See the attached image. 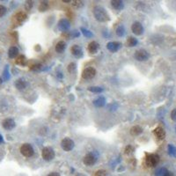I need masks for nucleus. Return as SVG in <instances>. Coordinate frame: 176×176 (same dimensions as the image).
<instances>
[{"label":"nucleus","mask_w":176,"mask_h":176,"mask_svg":"<svg viewBox=\"0 0 176 176\" xmlns=\"http://www.w3.org/2000/svg\"><path fill=\"white\" fill-rule=\"evenodd\" d=\"M93 15H94V18L98 20V21H100V22H107V21H108L109 20H110V18H109V15H108V13L107 12V11L103 8V7H101V6H95L94 8H93Z\"/></svg>","instance_id":"1"},{"label":"nucleus","mask_w":176,"mask_h":176,"mask_svg":"<svg viewBox=\"0 0 176 176\" xmlns=\"http://www.w3.org/2000/svg\"><path fill=\"white\" fill-rule=\"evenodd\" d=\"M97 159H98V153L96 151H91L84 157L83 162L85 166L91 167L97 162Z\"/></svg>","instance_id":"2"},{"label":"nucleus","mask_w":176,"mask_h":176,"mask_svg":"<svg viewBox=\"0 0 176 176\" xmlns=\"http://www.w3.org/2000/svg\"><path fill=\"white\" fill-rule=\"evenodd\" d=\"M159 162V156L155 153L147 154L145 158V163L148 167H156Z\"/></svg>","instance_id":"3"},{"label":"nucleus","mask_w":176,"mask_h":176,"mask_svg":"<svg viewBox=\"0 0 176 176\" xmlns=\"http://www.w3.org/2000/svg\"><path fill=\"white\" fill-rule=\"evenodd\" d=\"M42 158L46 161H50L52 159H54L56 154H55V151L54 150L51 148V147H44L42 149Z\"/></svg>","instance_id":"4"},{"label":"nucleus","mask_w":176,"mask_h":176,"mask_svg":"<svg viewBox=\"0 0 176 176\" xmlns=\"http://www.w3.org/2000/svg\"><path fill=\"white\" fill-rule=\"evenodd\" d=\"M20 153L26 158H30L34 155V150L30 144H24L20 147Z\"/></svg>","instance_id":"5"},{"label":"nucleus","mask_w":176,"mask_h":176,"mask_svg":"<svg viewBox=\"0 0 176 176\" xmlns=\"http://www.w3.org/2000/svg\"><path fill=\"white\" fill-rule=\"evenodd\" d=\"M61 146L63 148V150L65 151H72L74 146H75V144H74V141L69 137H65L62 140L61 142Z\"/></svg>","instance_id":"6"},{"label":"nucleus","mask_w":176,"mask_h":176,"mask_svg":"<svg viewBox=\"0 0 176 176\" xmlns=\"http://www.w3.org/2000/svg\"><path fill=\"white\" fill-rule=\"evenodd\" d=\"M136 60L139 61V62H142V61H146L149 59L150 57V54L145 50H138L135 52V55H134Z\"/></svg>","instance_id":"7"},{"label":"nucleus","mask_w":176,"mask_h":176,"mask_svg":"<svg viewBox=\"0 0 176 176\" xmlns=\"http://www.w3.org/2000/svg\"><path fill=\"white\" fill-rule=\"evenodd\" d=\"M95 75H96V70L93 67H87L82 72L83 78L84 79H86V80L93 79L95 77Z\"/></svg>","instance_id":"8"},{"label":"nucleus","mask_w":176,"mask_h":176,"mask_svg":"<svg viewBox=\"0 0 176 176\" xmlns=\"http://www.w3.org/2000/svg\"><path fill=\"white\" fill-rule=\"evenodd\" d=\"M2 126L6 130H12V129H13L15 128L16 123H15V122H14L13 119H12V118H6V119H4L3 121Z\"/></svg>","instance_id":"9"},{"label":"nucleus","mask_w":176,"mask_h":176,"mask_svg":"<svg viewBox=\"0 0 176 176\" xmlns=\"http://www.w3.org/2000/svg\"><path fill=\"white\" fill-rule=\"evenodd\" d=\"M57 26L59 28V30H61L62 32H66L70 29L71 27V23L67 19H62L59 20Z\"/></svg>","instance_id":"10"},{"label":"nucleus","mask_w":176,"mask_h":176,"mask_svg":"<svg viewBox=\"0 0 176 176\" xmlns=\"http://www.w3.org/2000/svg\"><path fill=\"white\" fill-rule=\"evenodd\" d=\"M131 30L136 35H141L144 33V27L142 24L138 21H136L131 26Z\"/></svg>","instance_id":"11"},{"label":"nucleus","mask_w":176,"mask_h":176,"mask_svg":"<svg viewBox=\"0 0 176 176\" xmlns=\"http://www.w3.org/2000/svg\"><path fill=\"white\" fill-rule=\"evenodd\" d=\"M122 48V43L118 42H110L107 44V49L111 52H117Z\"/></svg>","instance_id":"12"},{"label":"nucleus","mask_w":176,"mask_h":176,"mask_svg":"<svg viewBox=\"0 0 176 176\" xmlns=\"http://www.w3.org/2000/svg\"><path fill=\"white\" fill-rule=\"evenodd\" d=\"M71 52L77 58H80L83 56V50L79 45H77V44L73 45L71 49Z\"/></svg>","instance_id":"13"},{"label":"nucleus","mask_w":176,"mask_h":176,"mask_svg":"<svg viewBox=\"0 0 176 176\" xmlns=\"http://www.w3.org/2000/svg\"><path fill=\"white\" fill-rule=\"evenodd\" d=\"M153 134L155 135V137L159 139V140H163L166 137V131L163 128L161 127H158L153 130Z\"/></svg>","instance_id":"14"},{"label":"nucleus","mask_w":176,"mask_h":176,"mask_svg":"<svg viewBox=\"0 0 176 176\" xmlns=\"http://www.w3.org/2000/svg\"><path fill=\"white\" fill-rule=\"evenodd\" d=\"M15 85V87L18 89V90H24L25 88H26V86L28 85L27 82L26 81L25 79L23 78H19L15 81L14 83Z\"/></svg>","instance_id":"15"},{"label":"nucleus","mask_w":176,"mask_h":176,"mask_svg":"<svg viewBox=\"0 0 176 176\" xmlns=\"http://www.w3.org/2000/svg\"><path fill=\"white\" fill-rule=\"evenodd\" d=\"M100 50V44L96 42H92L88 45V51L91 54H96Z\"/></svg>","instance_id":"16"},{"label":"nucleus","mask_w":176,"mask_h":176,"mask_svg":"<svg viewBox=\"0 0 176 176\" xmlns=\"http://www.w3.org/2000/svg\"><path fill=\"white\" fill-rule=\"evenodd\" d=\"M143 133V129L138 125L133 126L131 129H130V135L131 136H134V137H137V136H139Z\"/></svg>","instance_id":"17"},{"label":"nucleus","mask_w":176,"mask_h":176,"mask_svg":"<svg viewBox=\"0 0 176 176\" xmlns=\"http://www.w3.org/2000/svg\"><path fill=\"white\" fill-rule=\"evenodd\" d=\"M26 14L25 12H18V13L14 16V20H15V21H16L18 24L22 23L24 20H26Z\"/></svg>","instance_id":"18"},{"label":"nucleus","mask_w":176,"mask_h":176,"mask_svg":"<svg viewBox=\"0 0 176 176\" xmlns=\"http://www.w3.org/2000/svg\"><path fill=\"white\" fill-rule=\"evenodd\" d=\"M111 4L115 10H118V11L123 9V7H124V4L121 0H113V1H111Z\"/></svg>","instance_id":"19"},{"label":"nucleus","mask_w":176,"mask_h":176,"mask_svg":"<svg viewBox=\"0 0 176 176\" xmlns=\"http://www.w3.org/2000/svg\"><path fill=\"white\" fill-rule=\"evenodd\" d=\"M19 56V49L15 46H12L8 50V56L10 58H15Z\"/></svg>","instance_id":"20"},{"label":"nucleus","mask_w":176,"mask_h":176,"mask_svg":"<svg viewBox=\"0 0 176 176\" xmlns=\"http://www.w3.org/2000/svg\"><path fill=\"white\" fill-rule=\"evenodd\" d=\"M65 49H66V43L64 41L58 42L56 45V51L57 53H60V54L63 53L64 51L65 50Z\"/></svg>","instance_id":"21"},{"label":"nucleus","mask_w":176,"mask_h":176,"mask_svg":"<svg viewBox=\"0 0 176 176\" xmlns=\"http://www.w3.org/2000/svg\"><path fill=\"white\" fill-rule=\"evenodd\" d=\"M93 105L97 107H102L106 105V99L103 96H100L98 99L93 101Z\"/></svg>","instance_id":"22"},{"label":"nucleus","mask_w":176,"mask_h":176,"mask_svg":"<svg viewBox=\"0 0 176 176\" xmlns=\"http://www.w3.org/2000/svg\"><path fill=\"white\" fill-rule=\"evenodd\" d=\"M15 63H16V64H18V65L25 66L26 64V63H27V59H26V57L25 56L20 55V56H19L16 58Z\"/></svg>","instance_id":"23"},{"label":"nucleus","mask_w":176,"mask_h":176,"mask_svg":"<svg viewBox=\"0 0 176 176\" xmlns=\"http://www.w3.org/2000/svg\"><path fill=\"white\" fill-rule=\"evenodd\" d=\"M137 43H138V41H137V39H136L135 37L130 36V37H129V38L127 39V46H128V47H130V48L135 47V46L137 45Z\"/></svg>","instance_id":"24"},{"label":"nucleus","mask_w":176,"mask_h":176,"mask_svg":"<svg viewBox=\"0 0 176 176\" xmlns=\"http://www.w3.org/2000/svg\"><path fill=\"white\" fill-rule=\"evenodd\" d=\"M168 173H169V171L166 167H160L156 171L155 176H167Z\"/></svg>","instance_id":"25"},{"label":"nucleus","mask_w":176,"mask_h":176,"mask_svg":"<svg viewBox=\"0 0 176 176\" xmlns=\"http://www.w3.org/2000/svg\"><path fill=\"white\" fill-rule=\"evenodd\" d=\"M125 32H126L125 27H124V26H123V25L119 26L116 28V31H115L116 34H117L119 37H123V36H124Z\"/></svg>","instance_id":"26"},{"label":"nucleus","mask_w":176,"mask_h":176,"mask_svg":"<svg viewBox=\"0 0 176 176\" xmlns=\"http://www.w3.org/2000/svg\"><path fill=\"white\" fill-rule=\"evenodd\" d=\"M88 91H90L92 93H101L104 91V89L100 86H90V87H88Z\"/></svg>","instance_id":"27"},{"label":"nucleus","mask_w":176,"mask_h":176,"mask_svg":"<svg viewBox=\"0 0 176 176\" xmlns=\"http://www.w3.org/2000/svg\"><path fill=\"white\" fill-rule=\"evenodd\" d=\"M80 31L82 32V34H84V36L86 37V38H92V37L93 36V33H92L91 31L85 29V27H81V28H80Z\"/></svg>","instance_id":"28"},{"label":"nucleus","mask_w":176,"mask_h":176,"mask_svg":"<svg viewBox=\"0 0 176 176\" xmlns=\"http://www.w3.org/2000/svg\"><path fill=\"white\" fill-rule=\"evenodd\" d=\"M3 79L4 81H7L10 79V73H9V66L8 65H5L4 67V72H3Z\"/></svg>","instance_id":"29"},{"label":"nucleus","mask_w":176,"mask_h":176,"mask_svg":"<svg viewBox=\"0 0 176 176\" xmlns=\"http://www.w3.org/2000/svg\"><path fill=\"white\" fill-rule=\"evenodd\" d=\"M167 150H168V154H169L170 156L176 157V147L175 145H168Z\"/></svg>","instance_id":"30"},{"label":"nucleus","mask_w":176,"mask_h":176,"mask_svg":"<svg viewBox=\"0 0 176 176\" xmlns=\"http://www.w3.org/2000/svg\"><path fill=\"white\" fill-rule=\"evenodd\" d=\"M49 9V4H48V2H42L41 3V4H40V6H39V11L40 12H45V11H47Z\"/></svg>","instance_id":"31"},{"label":"nucleus","mask_w":176,"mask_h":176,"mask_svg":"<svg viewBox=\"0 0 176 176\" xmlns=\"http://www.w3.org/2000/svg\"><path fill=\"white\" fill-rule=\"evenodd\" d=\"M42 69H43V67H42V65L40 64H34V65H32L31 68H30V70L33 71V72H41V71H42Z\"/></svg>","instance_id":"32"},{"label":"nucleus","mask_w":176,"mask_h":176,"mask_svg":"<svg viewBox=\"0 0 176 176\" xmlns=\"http://www.w3.org/2000/svg\"><path fill=\"white\" fill-rule=\"evenodd\" d=\"M77 69V64H76L75 63H71L70 64H69V66H68V72H75V70Z\"/></svg>","instance_id":"33"},{"label":"nucleus","mask_w":176,"mask_h":176,"mask_svg":"<svg viewBox=\"0 0 176 176\" xmlns=\"http://www.w3.org/2000/svg\"><path fill=\"white\" fill-rule=\"evenodd\" d=\"M6 12H7L6 7L4 6V5H2V4H0V18L4 17L6 14Z\"/></svg>","instance_id":"34"},{"label":"nucleus","mask_w":176,"mask_h":176,"mask_svg":"<svg viewBox=\"0 0 176 176\" xmlns=\"http://www.w3.org/2000/svg\"><path fill=\"white\" fill-rule=\"evenodd\" d=\"M124 151H125V154L126 155H129V154H131L133 151H134V148H133V146L132 145H127L125 148V150H124Z\"/></svg>","instance_id":"35"},{"label":"nucleus","mask_w":176,"mask_h":176,"mask_svg":"<svg viewBox=\"0 0 176 176\" xmlns=\"http://www.w3.org/2000/svg\"><path fill=\"white\" fill-rule=\"evenodd\" d=\"M93 176H107L106 170H98Z\"/></svg>","instance_id":"36"},{"label":"nucleus","mask_w":176,"mask_h":176,"mask_svg":"<svg viewBox=\"0 0 176 176\" xmlns=\"http://www.w3.org/2000/svg\"><path fill=\"white\" fill-rule=\"evenodd\" d=\"M25 7L26 11H30V9L33 7V1H26L25 4Z\"/></svg>","instance_id":"37"},{"label":"nucleus","mask_w":176,"mask_h":176,"mask_svg":"<svg viewBox=\"0 0 176 176\" xmlns=\"http://www.w3.org/2000/svg\"><path fill=\"white\" fill-rule=\"evenodd\" d=\"M72 5L73 6H75V7H81L82 5H83V2L82 1H72Z\"/></svg>","instance_id":"38"},{"label":"nucleus","mask_w":176,"mask_h":176,"mask_svg":"<svg viewBox=\"0 0 176 176\" xmlns=\"http://www.w3.org/2000/svg\"><path fill=\"white\" fill-rule=\"evenodd\" d=\"M171 119L174 122H176V108L173 109V111L171 112Z\"/></svg>","instance_id":"39"},{"label":"nucleus","mask_w":176,"mask_h":176,"mask_svg":"<svg viewBox=\"0 0 176 176\" xmlns=\"http://www.w3.org/2000/svg\"><path fill=\"white\" fill-rule=\"evenodd\" d=\"M79 34H80V33H79V32H77V31H76V30L72 33V38L78 37V36H79Z\"/></svg>","instance_id":"40"},{"label":"nucleus","mask_w":176,"mask_h":176,"mask_svg":"<svg viewBox=\"0 0 176 176\" xmlns=\"http://www.w3.org/2000/svg\"><path fill=\"white\" fill-rule=\"evenodd\" d=\"M48 176H61L58 173H56V172H53V173H50V175Z\"/></svg>","instance_id":"41"},{"label":"nucleus","mask_w":176,"mask_h":176,"mask_svg":"<svg viewBox=\"0 0 176 176\" xmlns=\"http://www.w3.org/2000/svg\"><path fill=\"white\" fill-rule=\"evenodd\" d=\"M2 143H4V138H3L2 135H0V144H2Z\"/></svg>","instance_id":"42"},{"label":"nucleus","mask_w":176,"mask_h":176,"mask_svg":"<svg viewBox=\"0 0 176 176\" xmlns=\"http://www.w3.org/2000/svg\"><path fill=\"white\" fill-rule=\"evenodd\" d=\"M63 2L64 3H72V1H70V0H63Z\"/></svg>","instance_id":"43"},{"label":"nucleus","mask_w":176,"mask_h":176,"mask_svg":"<svg viewBox=\"0 0 176 176\" xmlns=\"http://www.w3.org/2000/svg\"><path fill=\"white\" fill-rule=\"evenodd\" d=\"M167 176H175V175H174V174H173V173L169 172V173L167 174Z\"/></svg>","instance_id":"44"},{"label":"nucleus","mask_w":176,"mask_h":176,"mask_svg":"<svg viewBox=\"0 0 176 176\" xmlns=\"http://www.w3.org/2000/svg\"><path fill=\"white\" fill-rule=\"evenodd\" d=\"M77 176H85V175H83V174H78V175H77Z\"/></svg>","instance_id":"45"},{"label":"nucleus","mask_w":176,"mask_h":176,"mask_svg":"<svg viewBox=\"0 0 176 176\" xmlns=\"http://www.w3.org/2000/svg\"><path fill=\"white\" fill-rule=\"evenodd\" d=\"M2 83H3V79H2V77H0V85H1Z\"/></svg>","instance_id":"46"},{"label":"nucleus","mask_w":176,"mask_h":176,"mask_svg":"<svg viewBox=\"0 0 176 176\" xmlns=\"http://www.w3.org/2000/svg\"><path fill=\"white\" fill-rule=\"evenodd\" d=\"M175 132H176V126H175Z\"/></svg>","instance_id":"47"}]
</instances>
